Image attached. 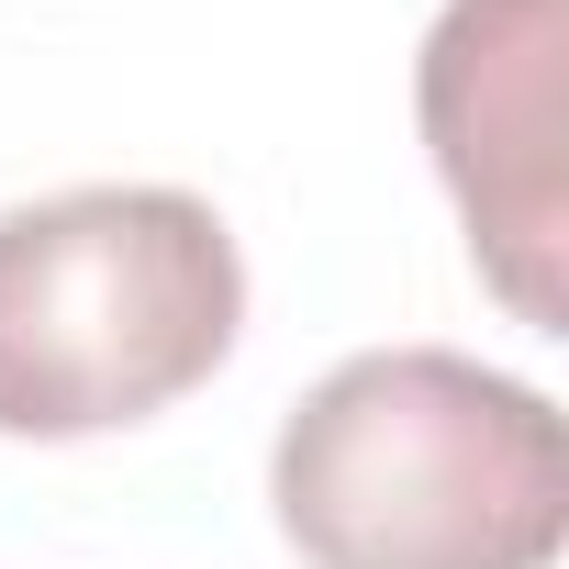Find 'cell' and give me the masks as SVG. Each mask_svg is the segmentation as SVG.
I'll use <instances>...</instances> for the list:
<instances>
[{
    "label": "cell",
    "mask_w": 569,
    "mask_h": 569,
    "mask_svg": "<svg viewBox=\"0 0 569 569\" xmlns=\"http://www.w3.org/2000/svg\"><path fill=\"white\" fill-rule=\"evenodd\" d=\"M268 502L313 569H547L569 547V436L547 391L458 347H369L291 402Z\"/></svg>",
    "instance_id": "obj_1"
},
{
    "label": "cell",
    "mask_w": 569,
    "mask_h": 569,
    "mask_svg": "<svg viewBox=\"0 0 569 569\" xmlns=\"http://www.w3.org/2000/svg\"><path fill=\"white\" fill-rule=\"evenodd\" d=\"M246 325V257L212 201L101 179L0 212V436H112L190 402Z\"/></svg>",
    "instance_id": "obj_2"
},
{
    "label": "cell",
    "mask_w": 569,
    "mask_h": 569,
    "mask_svg": "<svg viewBox=\"0 0 569 569\" xmlns=\"http://www.w3.org/2000/svg\"><path fill=\"white\" fill-rule=\"evenodd\" d=\"M558 68H569V0H447L413 101L436 179L469 212V257L513 302V325L569 336L558 257H569V179H558Z\"/></svg>",
    "instance_id": "obj_3"
}]
</instances>
